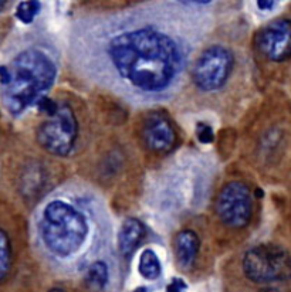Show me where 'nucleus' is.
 Here are the masks:
<instances>
[{"instance_id":"obj_1","label":"nucleus","mask_w":291,"mask_h":292,"mask_svg":"<svg viewBox=\"0 0 291 292\" xmlns=\"http://www.w3.org/2000/svg\"><path fill=\"white\" fill-rule=\"evenodd\" d=\"M212 2L145 3L78 17L70 60L80 77L134 105L172 100L205 39Z\"/></svg>"},{"instance_id":"obj_2","label":"nucleus","mask_w":291,"mask_h":292,"mask_svg":"<svg viewBox=\"0 0 291 292\" xmlns=\"http://www.w3.org/2000/svg\"><path fill=\"white\" fill-rule=\"evenodd\" d=\"M90 199L55 197L40 213L37 231L46 257L64 272L83 271L102 239L101 218Z\"/></svg>"},{"instance_id":"obj_3","label":"nucleus","mask_w":291,"mask_h":292,"mask_svg":"<svg viewBox=\"0 0 291 292\" xmlns=\"http://www.w3.org/2000/svg\"><path fill=\"white\" fill-rule=\"evenodd\" d=\"M6 67L9 80L2 85V100L9 114L15 116L34 104L37 105L57 77L54 60L37 47L20 51Z\"/></svg>"},{"instance_id":"obj_4","label":"nucleus","mask_w":291,"mask_h":292,"mask_svg":"<svg viewBox=\"0 0 291 292\" xmlns=\"http://www.w3.org/2000/svg\"><path fill=\"white\" fill-rule=\"evenodd\" d=\"M243 271L257 284L287 281L291 278V255L277 244H260L246 253Z\"/></svg>"},{"instance_id":"obj_5","label":"nucleus","mask_w":291,"mask_h":292,"mask_svg":"<svg viewBox=\"0 0 291 292\" xmlns=\"http://www.w3.org/2000/svg\"><path fill=\"white\" fill-rule=\"evenodd\" d=\"M78 136V122L69 104H59L57 112L38 126L37 142L47 152L67 156L74 149Z\"/></svg>"},{"instance_id":"obj_6","label":"nucleus","mask_w":291,"mask_h":292,"mask_svg":"<svg viewBox=\"0 0 291 292\" xmlns=\"http://www.w3.org/2000/svg\"><path fill=\"white\" fill-rule=\"evenodd\" d=\"M235 65V57L229 48L212 46L199 54L192 67L193 84L203 93L220 90L229 80Z\"/></svg>"},{"instance_id":"obj_7","label":"nucleus","mask_w":291,"mask_h":292,"mask_svg":"<svg viewBox=\"0 0 291 292\" xmlns=\"http://www.w3.org/2000/svg\"><path fill=\"white\" fill-rule=\"evenodd\" d=\"M216 213L220 222L233 229L249 224L253 213L252 193L243 182H230L216 199Z\"/></svg>"},{"instance_id":"obj_8","label":"nucleus","mask_w":291,"mask_h":292,"mask_svg":"<svg viewBox=\"0 0 291 292\" xmlns=\"http://www.w3.org/2000/svg\"><path fill=\"white\" fill-rule=\"evenodd\" d=\"M257 47L260 53L274 62L291 58V20L278 19L259 33Z\"/></svg>"},{"instance_id":"obj_9","label":"nucleus","mask_w":291,"mask_h":292,"mask_svg":"<svg viewBox=\"0 0 291 292\" xmlns=\"http://www.w3.org/2000/svg\"><path fill=\"white\" fill-rule=\"evenodd\" d=\"M142 139L151 151L163 154L175 146L177 132L165 116L153 112L142 125Z\"/></svg>"},{"instance_id":"obj_10","label":"nucleus","mask_w":291,"mask_h":292,"mask_svg":"<svg viewBox=\"0 0 291 292\" xmlns=\"http://www.w3.org/2000/svg\"><path fill=\"white\" fill-rule=\"evenodd\" d=\"M173 248H175V257L179 268L189 269L193 267L196 261V257L199 253L200 241L196 233L192 230H184L178 233L173 241Z\"/></svg>"},{"instance_id":"obj_11","label":"nucleus","mask_w":291,"mask_h":292,"mask_svg":"<svg viewBox=\"0 0 291 292\" xmlns=\"http://www.w3.org/2000/svg\"><path fill=\"white\" fill-rule=\"evenodd\" d=\"M145 236V227L137 218H127L118 233V246L124 257H131Z\"/></svg>"},{"instance_id":"obj_12","label":"nucleus","mask_w":291,"mask_h":292,"mask_svg":"<svg viewBox=\"0 0 291 292\" xmlns=\"http://www.w3.org/2000/svg\"><path fill=\"white\" fill-rule=\"evenodd\" d=\"M87 284L90 288L95 289V291H101L105 288L108 284V278H109V271H108V265L102 260H97V261L91 262L87 267Z\"/></svg>"},{"instance_id":"obj_13","label":"nucleus","mask_w":291,"mask_h":292,"mask_svg":"<svg viewBox=\"0 0 291 292\" xmlns=\"http://www.w3.org/2000/svg\"><path fill=\"white\" fill-rule=\"evenodd\" d=\"M139 272L146 279H155L161 274V261L152 250H145L139 258Z\"/></svg>"},{"instance_id":"obj_14","label":"nucleus","mask_w":291,"mask_h":292,"mask_svg":"<svg viewBox=\"0 0 291 292\" xmlns=\"http://www.w3.org/2000/svg\"><path fill=\"white\" fill-rule=\"evenodd\" d=\"M13 262V250L8 233L0 229V282L6 278Z\"/></svg>"},{"instance_id":"obj_15","label":"nucleus","mask_w":291,"mask_h":292,"mask_svg":"<svg viewBox=\"0 0 291 292\" xmlns=\"http://www.w3.org/2000/svg\"><path fill=\"white\" fill-rule=\"evenodd\" d=\"M38 2H22L16 9V17L24 24H30L40 12Z\"/></svg>"},{"instance_id":"obj_16","label":"nucleus","mask_w":291,"mask_h":292,"mask_svg":"<svg viewBox=\"0 0 291 292\" xmlns=\"http://www.w3.org/2000/svg\"><path fill=\"white\" fill-rule=\"evenodd\" d=\"M196 136H198V139H199L202 143H210L215 139L212 128L209 125H206V123H199L198 125V128H196Z\"/></svg>"},{"instance_id":"obj_17","label":"nucleus","mask_w":291,"mask_h":292,"mask_svg":"<svg viewBox=\"0 0 291 292\" xmlns=\"http://www.w3.org/2000/svg\"><path fill=\"white\" fill-rule=\"evenodd\" d=\"M186 288V285L182 279H179V278H175L170 284L168 285V288H166V292H182V289Z\"/></svg>"},{"instance_id":"obj_18","label":"nucleus","mask_w":291,"mask_h":292,"mask_svg":"<svg viewBox=\"0 0 291 292\" xmlns=\"http://www.w3.org/2000/svg\"><path fill=\"white\" fill-rule=\"evenodd\" d=\"M257 5H259L260 9H271L273 5H274V2H259Z\"/></svg>"},{"instance_id":"obj_19","label":"nucleus","mask_w":291,"mask_h":292,"mask_svg":"<svg viewBox=\"0 0 291 292\" xmlns=\"http://www.w3.org/2000/svg\"><path fill=\"white\" fill-rule=\"evenodd\" d=\"M50 292H66L64 289H60V288H54V289H51Z\"/></svg>"},{"instance_id":"obj_20","label":"nucleus","mask_w":291,"mask_h":292,"mask_svg":"<svg viewBox=\"0 0 291 292\" xmlns=\"http://www.w3.org/2000/svg\"><path fill=\"white\" fill-rule=\"evenodd\" d=\"M134 292H146V289H145V288H142V286H141V288H138V289H135Z\"/></svg>"},{"instance_id":"obj_21","label":"nucleus","mask_w":291,"mask_h":292,"mask_svg":"<svg viewBox=\"0 0 291 292\" xmlns=\"http://www.w3.org/2000/svg\"><path fill=\"white\" fill-rule=\"evenodd\" d=\"M5 5H6L5 2H0V12H2L3 9H5Z\"/></svg>"}]
</instances>
